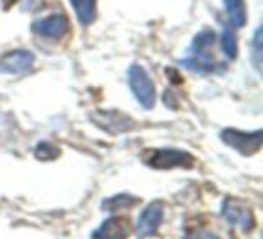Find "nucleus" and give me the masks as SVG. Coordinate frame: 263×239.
<instances>
[{
	"label": "nucleus",
	"instance_id": "f3484780",
	"mask_svg": "<svg viewBox=\"0 0 263 239\" xmlns=\"http://www.w3.org/2000/svg\"><path fill=\"white\" fill-rule=\"evenodd\" d=\"M261 29L256 31V36H254V51H256V67L259 69V56H261V47H259V44H261Z\"/></svg>",
	"mask_w": 263,
	"mask_h": 239
},
{
	"label": "nucleus",
	"instance_id": "0eeeda50",
	"mask_svg": "<svg viewBox=\"0 0 263 239\" xmlns=\"http://www.w3.org/2000/svg\"><path fill=\"white\" fill-rule=\"evenodd\" d=\"M33 65L34 56L27 51H13L0 58V72L4 74H26Z\"/></svg>",
	"mask_w": 263,
	"mask_h": 239
},
{
	"label": "nucleus",
	"instance_id": "2eb2a0df",
	"mask_svg": "<svg viewBox=\"0 0 263 239\" xmlns=\"http://www.w3.org/2000/svg\"><path fill=\"white\" fill-rule=\"evenodd\" d=\"M34 155L38 156L40 160H51V158H56L60 155V149L58 146H54L52 142H40L34 149Z\"/></svg>",
	"mask_w": 263,
	"mask_h": 239
},
{
	"label": "nucleus",
	"instance_id": "423d86ee",
	"mask_svg": "<svg viewBox=\"0 0 263 239\" xmlns=\"http://www.w3.org/2000/svg\"><path fill=\"white\" fill-rule=\"evenodd\" d=\"M90 119L96 126H99L101 130L110 131V133H121V131H126L130 128H134V121L130 117L121 112H114V110H108V112L98 110V112L92 113Z\"/></svg>",
	"mask_w": 263,
	"mask_h": 239
},
{
	"label": "nucleus",
	"instance_id": "1a4fd4ad",
	"mask_svg": "<svg viewBox=\"0 0 263 239\" xmlns=\"http://www.w3.org/2000/svg\"><path fill=\"white\" fill-rule=\"evenodd\" d=\"M130 223L124 217H108L98 230L92 234V239H126L130 235Z\"/></svg>",
	"mask_w": 263,
	"mask_h": 239
},
{
	"label": "nucleus",
	"instance_id": "6e6552de",
	"mask_svg": "<svg viewBox=\"0 0 263 239\" xmlns=\"http://www.w3.org/2000/svg\"><path fill=\"white\" fill-rule=\"evenodd\" d=\"M223 217L229 223L241 227L245 232L251 230L252 225H254V217H252L251 209L247 205H243L241 202H236V200H227L223 203Z\"/></svg>",
	"mask_w": 263,
	"mask_h": 239
},
{
	"label": "nucleus",
	"instance_id": "9d476101",
	"mask_svg": "<svg viewBox=\"0 0 263 239\" xmlns=\"http://www.w3.org/2000/svg\"><path fill=\"white\" fill-rule=\"evenodd\" d=\"M33 29L36 31L38 34H42V36L60 38L69 29V20L63 15H51V16H47V18H42V20H38V22H34Z\"/></svg>",
	"mask_w": 263,
	"mask_h": 239
},
{
	"label": "nucleus",
	"instance_id": "f257e3e1",
	"mask_svg": "<svg viewBox=\"0 0 263 239\" xmlns=\"http://www.w3.org/2000/svg\"><path fill=\"white\" fill-rule=\"evenodd\" d=\"M213 42H215V33L211 29L202 31L200 34H197L193 40V47H191V56L184 63L190 69L197 70V72H211L216 67L211 54Z\"/></svg>",
	"mask_w": 263,
	"mask_h": 239
},
{
	"label": "nucleus",
	"instance_id": "9b49d317",
	"mask_svg": "<svg viewBox=\"0 0 263 239\" xmlns=\"http://www.w3.org/2000/svg\"><path fill=\"white\" fill-rule=\"evenodd\" d=\"M81 26H90L96 18V0H70Z\"/></svg>",
	"mask_w": 263,
	"mask_h": 239
},
{
	"label": "nucleus",
	"instance_id": "ddd939ff",
	"mask_svg": "<svg viewBox=\"0 0 263 239\" xmlns=\"http://www.w3.org/2000/svg\"><path fill=\"white\" fill-rule=\"evenodd\" d=\"M136 203H137L136 198H132V196H126V194H119V196H112V198L105 200V202L101 203V207L106 210L116 212V210L130 209V207L136 205Z\"/></svg>",
	"mask_w": 263,
	"mask_h": 239
},
{
	"label": "nucleus",
	"instance_id": "7ed1b4c3",
	"mask_svg": "<svg viewBox=\"0 0 263 239\" xmlns=\"http://www.w3.org/2000/svg\"><path fill=\"white\" fill-rule=\"evenodd\" d=\"M144 162L154 169H173V167L193 166V156L179 149H155L144 153Z\"/></svg>",
	"mask_w": 263,
	"mask_h": 239
},
{
	"label": "nucleus",
	"instance_id": "39448f33",
	"mask_svg": "<svg viewBox=\"0 0 263 239\" xmlns=\"http://www.w3.org/2000/svg\"><path fill=\"white\" fill-rule=\"evenodd\" d=\"M162 214H164V205L161 202H152L146 209L141 212L139 220L136 225V234L137 237H152L155 232L159 230V225L162 221Z\"/></svg>",
	"mask_w": 263,
	"mask_h": 239
},
{
	"label": "nucleus",
	"instance_id": "f03ea898",
	"mask_svg": "<svg viewBox=\"0 0 263 239\" xmlns=\"http://www.w3.org/2000/svg\"><path fill=\"white\" fill-rule=\"evenodd\" d=\"M128 79H130V88L139 101L143 108H154L155 105V87L152 77L146 74V70L141 65H132L128 70Z\"/></svg>",
	"mask_w": 263,
	"mask_h": 239
},
{
	"label": "nucleus",
	"instance_id": "20e7f679",
	"mask_svg": "<svg viewBox=\"0 0 263 239\" xmlns=\"http://www.w3.org/2000/svg\"><path fill=\"white\" fill-rule=\"evenodd\" d=\"M222 141L227 146L234 148L236 151H240L241 155H252L261 148V141H263V133L261 130L252 131H240V130H223L222 131Z\"/></svg>",
	"mask_w": 263,
	"mask_h": 239
},
{
	"label": "nucleus",
	"instance_id": "dca6fc26",
	"mask_svg": "<svg viewBox=\"0 0 263 239\" xmlns=\"http://www.w3.org/2000/svg\"><path fill=\"white\" fill-rule=\"evenodd\" d=\"M184 239H220V237L215 234H211V232H208V230H195Z\"/></svg>",
	"mask_w": 263,
	"mask_h": 239
},
{
	"label": "nucleus",
	"instance_id": "4468645a",
	"mask_svg": "<svg viewBox=\"0 0 263 239\" xmlns=\"http://www.w3.org/2000/svg\"><path fill=\"white\" fill-rule=\"evenodd\" d=\"M220 45H222V51L227 58H231V59L236 58V52H238L236 38H234V33L229 29V27L223 29L222 36H220Z\"/></svg>",
	"mask_w": 263,
	"mask_h": 239
},
{
	"label": "nucleus",
	"instance_id": "f8f14e48",
	"mask_svg": "<svg viewBox=\"0 0 263 239\" xmlns=\"http://www.w3.org/2000/svg\"><path fill=\"white\" fill-rule=\"evenodd\" d=\"M231 22L236 27H243L247 22V9H245V0H223Z\"/></svg>",
	"mask_w": 263,
	"mask_h": 239
}]
</instances>
